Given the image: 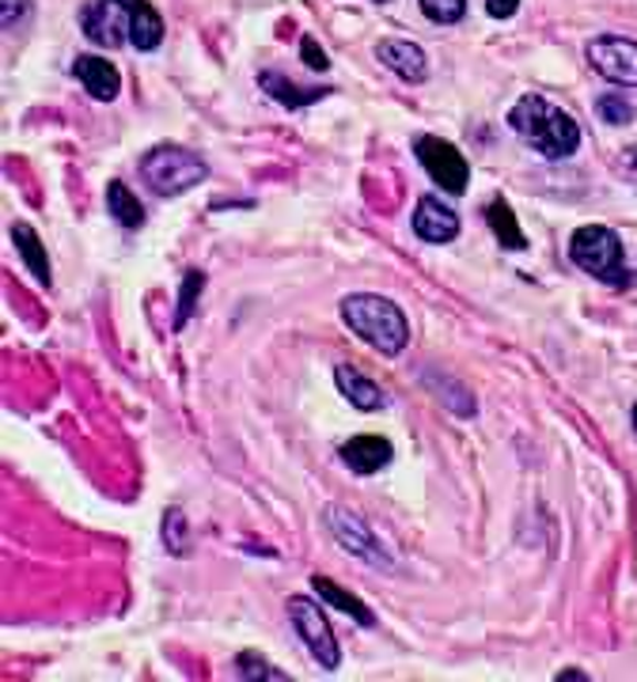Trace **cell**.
Returning a JSON list of instances; mask_svg holds the SVG:
<instances>
[{"instance_id": "obj_1", "label": "cell", "mask_w": 637, "mask_h": 682, "mask_svg": "<svg viewBox=\"0 0 637 682\" xmlns=\"http://www.w3.org/2000/svg\"><path fill=\"white\" fill-rule=\"evenodd\" d=\"M509 126L546 159H570L581 145V129L562 106L546 103L543 95H524L509 111Z\"/></svg>"}, {"instance_id": "obj_2", "label": "cell", "mask_w": 637, "mask_h": 682, "mask_svg": "<svg viewBox=\"0 0 637 682\" xmlns=\"http://www.w3.org/2000/svg\"><path fill=\"white\" fill-rule=\"evenodd\" d=\"M342 318L361 342H368L384 357H398L410 342V323L398 312V304L372 292H353L342 300Z\"/></svg>"}, {"instance_id": "obj_3", "label": "cell", "mask_w": 637, "mask_h": 682, "mask_svg": "<svg viewBox=\"0 0 637 682\" xmlns=\"http://www.w3.org/2000/svg\"><path fill=\"white\" fill-rule=\"evenodd\" d=\"M140 179L159 198H179V193L209 179V167L198 153H190L182 145H156L153 153L140 159Z\"/></svg>"}, {"instance_id": "obj_4", "label": "cell", "mask_w": 637, "mask_h": 682, "mask_svg": "<svg viewBox=\"0 0 637 682\" xmlns=\"http://www.w3.org/2000/svg\"><path fill=\"white\" fill-rule=\"evenodd\" d=\"M570 259L573 265H581L584 273L604 281V285H630V270H626V262H623V243H618V235L604 224L577 228L570 239Z\"/></svg>"}, {"instance_id": "obj_5", "label": "cell", "mask_w": 637, "mask_h": 682, "mask_svg": "<svg viewBox=\"0 0 637 682\" xmlns=\"http://www.w3.org/2000/svg\"><path fill=\"white\" fill-rule=\"evenodd\" d=\"M289 618H292V630L304 641V649L312 652V660L318 668L334 671L342 663V649L338 641H334V630L331 622H326V615L318 610L307 596H292L289 599Z\"/></svg>"}, {"instance_id": "obj_6", "label": "cell", "mask_w": 637, "mask_h": 682, "mask_svg": "<svg viewBox=\"0 0 637 682\" xmlns=\"http://www.w3.org/2000/svg\"><path fill=\"white\" fill-rule=\"evenodd\" d=\"M414 153H418L421 167L432 175V182H440V190L448 193H463L471 182V167H467L463 153H459L451 140L440 137H418L414 140Z\"/></svg>"}, {"instance_id": "obj_7", "label": "cell", "mask_w": 637, "mask_h": 682, "mask_svg": "<svg viewBox=\"0 0 637 682\" xmlns=\"http://www.w3.org/2000/svg\"><path fill=\"white\" fill-rule=\"evenodd\" d=\"M323 524L334 538H338L342 550H349L353 557H361V562H368V565H384V569H391V557L379 550L368 524L357 516V512H345V508H338V504H326Z\"/></svg>"}, {"instance_id": "obj_8", "label": "cell", "mask_w": 637, "mask_h": 682, "mask_svg": "<svg viewBox=\"0 0 637 682\" xmlns=\"http://www.w3.org/2000/svg\"><path fill=\"white\" fill-rule=\"evenodd\" d=\"M584 53H588V65L599 76H607L610 84L637 87V42L618 39V34H599Z\"/></svg>"}, {"instance_id": "obj_9", "label": "cell", "mask_w": 637, "mask_h": 682, "mask_svg": "<svg viewBox=\"0 0 637 682\" xmlns=\"http://www.w3.org/2000/svg\"><path fill=\"white\" fill-rule=\"evenodd\" d=\"M80 27H84L87 42L95 46H122L129 42V12L122 0H92V4L80 8Z\"/></svg>"}, {"instance_id": "obj_10", "label": "cell", "mask_w": 637, "mask_h": 682, "mask_svg": "<svg viewBox=\"0 0 637 682\" xmlns=\"http://www.w3.org/2000/svg\"><path fill=\"white\" fill-rule=\"evenodd\" d=\"M414 232H418L425 243H451L459 235V217L451 212L440 198H421L418 209H414Z\"/></svg>"}, {"instance_id": "obj_11", "label": "cell", "mask_w": 637, "mask_h": 682, "mask_svg": "<svg viewBox=\"0 0 637 682\" xmlns=\"http://www.w3.org/2000/svg\"><path fill=\"white\" fill-rule=\"evenodd\" d=\"M376 57L391 69L395 76H403L406 84H421L429 76V61H425V50L414 46V42H403V39H384L376 46Z\"/></svg>"}, {"instance_id": "obj_12", "label": "cell", "mask_w": 637, "mask_h": 682, "mask_svg": "<svg viewBox=\"0 0 637 682\" xmlns=\"http://www.w3.org/2000/svg\"><path fill=\"white\" fill-rule=\"evenodd\" d=\"M395 448L384 437H353L349 444H342V459L353 474H376L391 463Z\"/></svg>"}, {"instance_id": "obj_13", "label": "cell", "mask_w": 637, "mask_h": 682, "mask_svg": "<svg viewBox=\"0 0 637 682\" xmlns=\"http://www.w3.org/2000/svg\"><path fill=\"white\" fill-rule=\"evenodd\" d=\"M73 73L76 80L84 84V92L92 95V99H100V103H111L114 95H118V69L111 65V61H103V57H92V53H84V57H76V65H73Z\"/></svg>"}, {"instance_id": "obj_14", "label": "cell", "mask_w": 637, "mask_h": 682, "mask_svg": "<svg viewBox=\"0 0 637 682\" xmlns=\"http://www.w3.org/2000/svg\"><path fill=\"white\" fill-rule=\"evenodd\" d=\"M129 12V46L137 50H156L164 42V20L148 0H122Z\"/></svg>"}, {"instance_id": "obj_15", "label": "cell", "mask_w": 637, "mask_h": 682, "mask_svg": "<svg viewBox=\"0 0 637 682\" xmlns=\"http://www.w3.org/2000/svg\"><path fill=\"white\" fill-rule=\"evenodd\" d=\"M334 379H338V391L349 398V402L357 406V410L372 413V410H384V406H387V395L379 391V387L372 384V379L361 376L357 368L338 365V368H334Z\"/></svg>"}, {"instance_id": "obj_16", "label": "cell", "mask_w": 637, "mask_h": 682, "mask_svg": "<svg viewBox=\"0 0 637 682\" xmlns=\"http://www.w3.org/2000/svg\"><path fill=\"white\" fill-rule=\"evenodd\" d=\"M259 87H262V92H270L281 106H289V111H296V106H307V103H315V99H323V95H326V87H296L292 80H285L281 73H273V69L259 73Z\"/></svg>"}, {"instance_id": "obj_17", "label": "cell", "mask_w": 637, "mask_h": 682, "mask_svg": "<svg viewBox=\"0 0 637 682\" xmlns=\"http://www.w3.org/2000/svg\"><path fill=\"white\" fill-rule=\"evenodd\" d=\"M312 588H315V596L323 599L326 607H338V610H345V615H349V618H357L361 626H376V615H372V610H368L365 604H361L357 596H349V591H342L334 580H326V577H318V573H315V577H312Z\"/></svg>"}, {"instance_id": "obj_18", "label": "cell", "mask_w": 637, "mask_h": 682, "mask_svg": "<svg viewBox=\"0 0 637 682\" xmlns=\"http://www.w3.org/2000/svg\"><path fill=\"white\" fill-rule=\"evenodd\" d=\"M12 243L20 246L27 270H31L42 285H50V259H46V251H42V243H39V232H34L31 224H15L12 228Z\"/></svg>"}, {"instance_id": "obj_19", "label": "cell", "mask_w": 637, "mask_h": 682, "mask_svg": "<svg viewBox=\"0 0 637 682\" xmlns=\"http://www.w3.org/2000/svg\"><path fill=\"white\" fill-rule=\"evenodd\" d=\"M106 209L114 212L122 228H140L145 224V206L137 201V193H129L126 182H111L106 186Z\"/></svg>"}, {"instance_id": "obj_20", "label": "cell", "mask_w": 637, "mask_h": 682, "mask_svg": "<svg viewBox=\"0 0 637 682\" xmlns=\"http://www.w3.org/2000/svg\"><path fill=\"white\" fill-rule=\"evenodd\" d=\"M485 220H490L493 235L501 239V246H509V251H524L528 246V239H524V232H520L516 217H512V209L504 206V201H490V206H485Z\"/></svg>"}, {"instance_id": "obj_21", "label": "cell", "mask_w": 637, "mask_h": 682, "mask_svg": "<svg viewBox=\"0 0 637 682\" xmlns=\"http://www.w3.org/2000/svg\"><path fill=\"white\" fill-rule=\"evenodd\" d=\"M236 675L239 679H273V682H285L289 679L285 671H278L273 663H265L262 657H254V652H239V657H236Z\"/></svg>"}, {"instance_id": "obj_22", "label": "cell", "mask_w": 637, "mask_h": 682, "mask_svg": "<svg viewBox=\"0 0 637 682\" xmlns=\"http://www.w3.org/2000/svg\"><path fill=\"white\" fill-rule=\"evenodd\" d=\"M596 111H599V118L610 122V126H626V122H634V103L630 99H623L618 92H610V95H599L596 99Z\"/></svg>"}, {"instance_id": "obj_23", "label": "cell", "mask_w": 637, "mask_h": 682, "mask_svg": "<svg viewBox=\"0 0 637 682\" xmlns=\"http://www.w3.org/2000/svg\"><path fill=\"white\" fill-rule=\"evenodd\" d=\"M201 288H206V273H186V281H182V296H179V315H175V330H182L186 326V318H190L194 312V300L201 296Z\"/></svg>"}, {"instance_id": "obj_24", "label": "cell", "mask_w": 637, "mask_h": 682, "mask_svg": "<svg viewBox=\"0 0 637 682\" xmlns=\"http://www.w3.org/2000/svg\"><path fill=\"white\" fill-rule=\"evenodd\" d=\"M421 12L429 15L432 23H459L467 12V0H421Z\"/></svg>"}, {"instance_id": "obj_25", "label": "cell", "mask_w": 637, "mask_h": 682, "mask_svg": "<svg viewBox=\"0 0 637 682\" xmlns=\"http://www.w3.org/2000/svg\"><path fill=\"white\" fill-rule=\"evenodd\" d=\"M164 543L171 546L175 557H182L186 546H190V538H186V516H182L179 508H171V512L164 516Z\"/></svg>"}, {"instance_id": "obj_26", "label": "cell", "mask_w": 637, "mask_h": 682, "mask_svg": "<svg viewBox=\"0 0 637 682\" xmlns=\"http://www.w3.org/2000/svg\"><path fill=\"white\" fill-rule=\"evenodd\" d=\"M27 12H31V0H0V23H4V31H15Z\"/></svg>"}, {"instance_id": "obj_27", "label": "cell", "mask_w": 637, "mask_h": 682, "mask_svg": "<svg viewBox=\"0 0 637 682\" xmlns=\"http://www.w3.org/2000/svg\"><path fill=\"white\" fill-rule=\"evenodd\" d=\"M300 53H304V65L315 69V73H323V69L331 65V61H326V53H323V46H318L312 34H304V39H300Z\"/></svg>"}, {"instance_id": "obj_28", "label": "cell", "mask_w": 637, "mask_h": 682, "mask_svg": "<svg viewBox=\"0 0 637 682\" xmlns=\"http://www.w3.org/2000/svg\"><path fill=\"white\" fill-rule=\"evenodd\" d=\"M520 0H485V12L493 15V20H509V15H516Z\"/></svg>"}, {"instance_id": "obj_29", "label": "cell", "mask_w": 637, "mask_h": 682, "mask_svg": "<svg viewBox=\"0 0 637 682\" xmlns=\"http://www.w3.org/2000/svg\"><path fill=\"white\" fill-rule=\"evenodd\" d=\"M634 429H637V406H634Z\"/></svg>"}, {"instance_id": "obj_30", "label": "cell", "mask_w": 637, "mask_h": 682, "mask_svg": "<svg viewBox=\"0 0 637 682\" xmlns=\"http://www.w3.org/2000/svg\"><path fill=\"white\" fill-rule=\"evenodd\" d=\"M379 4H384V0H379Z\"/></svg>"}]
</instances>
